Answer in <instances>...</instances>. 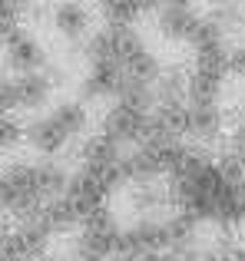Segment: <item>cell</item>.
I'll use <instances>...</instances> for the list:
<instances>
[{
    "instance_id": "6da1fadb",
    "label": "cell",
    "mask_w": 245,
    "mask_h": 261,
    "mask_svg": "<svg viewBox=\"0 0 245 261\" xmlns=\"http://www.w3.org/2000/svg\"><path fill=\"white\" fill-rule=\"evenodd\" d=\"M239 175H229L219 159L186 149L182 162L169 175V198L195 225H239Z\"/></svg>"
},
{
    "instance_id": "7a4b0ae2",
    "label": "cell",
    "mask_w": 245,
    "mask_h": 261,
    "mask_svg": "<svg viewBox=\"0 0 245 261\" xmlns=\"http://www.w3.org/2000/svg\"><path fill=\"white\" fill-rule=\"evenodd\" d=\"M70 172L53 159L10 162L0 169V218H27L66 192Z\"/></svg>"
},
{
    "instance_id": "3957f363",
    "label": "cell",
    "mask_w": 245,
    "mask_h": 261,
    "mask_svg": "<svg viewBox=\"0 0 245 261\" xmlns=\"http://www.w3.org/2000/svg\"><path fill=\"white\" fill-rule=\"evenodd\" d=\"M90 129V113H86L83 99H63L50 109V113L37 116L23 126V142L43 159H53L57 152H63L73 139Z\"/></svg>"
},
{
    "instance_id": "277c9868",
    "label": "cell",
    "mask_w": 245,
    "mask_h": 261,
    "mask_svg": "<svg viewBox=\"0 0 245 261\" xmlns=\"http://www.w3.org/2000/svg\"><path fill=\"white\" fill-rule=\"evenodd\" d=\"M77 258L80 261H106L116 258V242H119V222L113 218L110 208H96L77 225Z\"/></svg>"
},
{
    "instance_id": "5b68a950",
    "label": "cell",
    "mask_w": 245,
    "mask_h": 261,
    "mask_svg": "<svg viewBox=\"0 0 245 261\" xmlns=\"http://www.w3.org/2000/svg\"><path fill=\"white\" fill-rule=\"evenodd\" d=\"M149 129H153V113L146 109H136L129 102H113L106 109L103 122H100V133L106 142H113L116 149H136L139 142H146Z\"/></svg>"
},
{
    "instance_id": "8992f818",
    "label": "cell",
    "mask_w": 245,
    "mask_h": 261,
    "mask_svg": "<svg viewBox=\"0 0 245 261\" xmlns=\"http://www.w3.org/2000/svg\"><path fill=\"white\" fill-rule=\"evenodd\" d=\"M226 133V109L219 102H182L179 136H189L199 146H212Z\"/></svg>"
},
{
    "instance_id": "52a82bcc",
    "label": "cell",
    "mask_w": 245,
    "mask_h": 261,
    "mask_svg": "<svg viewBox=\"0 0 245 261\" xmlns=\"http://www.w3.org/2000/svg\"><path fill=\"white\" fill-rule=\"evenodd\" d=\"M169 238H166V218H139L129 228H119V242H116V258L122 261H136L142 255H156L166 251Z\"/></svg>"
},
{
    "instance_id": "ba28073f",
    "label": "cell",
    "mask_w": 245,
    "mask_h": 261,
    "mask_svg": "<svg viewBox=\"0 0 245 261\" xmlns=\"http://www.w3.org/2000/svg\"><path fill=\"white\" fill-rule=\"evenodd\" d=\"M0 46H4V60L7 66L17 73H40L46 70V50L30 30H23L20 23H13L10 30L0 37Z\"/></svg>"
},
{
    "instance_id": "9c48e42d",
    "label": "cell",
    "mask_w": 245,
    "mask_h": 261,
    "mask_svg": "<svg viewBox=\"0 0 245 261\" xmlns=\"http://www.w3.org/2000/svg\"><path fill=\"white\" fill-rule=\"evenodd\" d=\"M226 73V63H195L186 73V102H219Z\"/></svg>"
},
{
    "instance_id": "30bf717a",
    "label": "cell",
    "mask_w": 245,
    "mask_h": 261,
    "mask_svg": "<svg viewBox=\"0 0 245 261\" xmlns=\"http://www.w3.org/2000/svg\"><path fill=\"white\" fill-rule=\"evenodd\" d=\"M195 53V63H226L229 46H226V30L219 23H212L209 17H199L186 40Z\"/></svg>"
},
{
    "instance_id": "8fae6325",
    "label": "cell",
    "mask_w": 245,
    "mask_h": 261,
    "mask_svg": "<svg viewBox=\"0 0 245 261\" xmlns=\"http://www.w3.org/2000/svg\"><path fill=\"white\" fill-rule=\"evenodd\" d=\"M122 86V70L116 63H90L80 80V96L83 99H116Z\"/></svg>"
},
{
    "instance_id": "7c38bea8",
    "label": "cell",
    "mask_w": 245,
    "mask_h": 261,
    "mask_svg": "<svg viewBox=\"0 0 245 261\" xmlns=\"http://www.w3.org/2000/svg\"><path fill=\"white\" fill-rule=\"evenodd\" d=\"M50 23L63 40H83L93 30V17L80 0H60V4H53Z\"/></svg>"
},
{
    "instance_id": "4fadbf2b",
    "label": "cell",
    "mask_w": 245,
    "mask_h": 261,
    "mask_svg": "<svg viewBox=\"0 0 245 261\" xmlns=\"http://www.w3.org/2000/svg\"><path fill=\"white\" fill-rule=\"evenodd\" d=\"M13 89H17V109H43L53 99V76L46 70L40 73H17L13 76Z\"/></svg>"
},
{
    "instance_id": "5bb4252c",
    "label": "cell",
    "mask_w": 245,
    "mask_h": 261,
    "mask_svg": "<svg viewBox=\"0 0 245 261\" xmlns=\"http://www.w3.org/2000/svg\"><path fill=\"white\" fill-rule=\"evenodd\" d=\"M195 13L192 7H159V17H156V30H159L162 40H169V43H186L189 33H192L195 27Z\"/></svg>"
},
{
    "instance_id": "9a60e30c",
    "label": "cell",
    "mask_w": 245,
    "mask_h": 261,
    "mask_svg": "<svg viewBox=\"0 0 245 261\" xmlns=\"http://www.w3.org/2000/svg\"><path fill=\"white\" fill-rule=\"evenodd\" d=\"M159 7L162 0H113L110 7H103V13H106V23L113 27H133L139 17L159 10Z\"/></svg>"
},
{
    "instance_id": "2e32d148",
    "label": "cell",
    "mask_w": 245,
    "mask_h": 261,
    "mask_svg": "<svg viewBox=\"0 0 245 261\" xmlns=\"http://www.w3.org/2000/svg\"><path fill=\"white\" fill-rule=\"evenodd\" d=\"M129 205L136 212H156V208H166L169 205V189H162L159 182H136L133 195H129Z\"/></svg>"
},
{
    "instance_id": "e0dca14e",
    "label": "cell",
    "mask_w": 245,
    "mask_h": 261,
    "mask_svg": "<svg viewBox=\"0 0 245 261\" xmlns=\"http://www.w3.org/2000/svg\"><path fill=\"white\" fill-rule=\"evenodd\" d=\"M209 20L219 23L222 30L229 33V27H235L242 20V0H212V7H209Z\"/></svg>"
},
{
    "instance_id": "ac0fdd59",
    "label": "cell",
    "mask_w": 245,
    "mask_h": 261,
    "mask_svg": "<svg viewBox=\"0 0 245 261\" xmlns=\"http://www.w3.org/2000/svg\"><path fill=\"white\" fill-rule=\"evenodd\" d=\"M20 142H23V126L13 116H0V152L20 146Z\"/></svg>"
},
{
    "instance_id": "d6986e66",
    "label": "cell",
    "mask_w": 245,
    "mask_h": 261,
    "mask_svg": "<svg viewBox=\"0 0 245 261\" xmlns=\"http://www.w3.org/2000/svg\"><path fill=\"white\" fill-rule=\"evenodd\" d=\"M17 113V89H13V76H0V116Z\"/></svg>"
},
{
    "instance_id": "ffe728a7",
    "label": "cell",
    "mask_w": 245,
    "mask_h": 261,
    "mask_svg": "<svg viewBox=\"0 0 245 261\" xmlns=\"http://www.w3.org/2000/svg\"><path fill=\"white\" fill-rule=\"evenodd\" d=\"M229 155H235V159L245 162V116L235 122L232 133H229Z\"/></svg>"
},
{
    "instance_id": "44dd1931",
    "label": "cell",
    "mask_w": 245,
    "mask_h": 261,
    "mask_svg": "<svg viewBox=\"0 0 245 261\" xmlns=\"http://www.w3.org/2000/svg\"><path fill=\"white\" fill-rule=\"evenodd\" d=\"M226 70H232V73H239V76H245V43H242V46H235V50H229V57H226Z\"/></svg>"
},
{
    "instance_id": "7402d4cb",
    "label": "cell",
    "mask_w": 245,
    "mask_h": 261,
    "mask_svg": "<svg viewBox=\"0 0 245 261\" xmlns=\"http://www.w3.org/2000/svg\"><path fill=\"white\" fill-rule=\"evenodd\" d=\"M226 261H245V242H242V245H235V248L226 255Z\"/></svg>"
},
{
    "instance_id": "603a6c76",
    "label": "cell",
    "mask_w": 245,
    "mask_h": 261,
    "mask_svg": "<svg viewBox=\"0 0 245 261\" xmlns=\"http://www.w3.org/2000/svg\"><path fill=\"white\" fill-rule=\"evenodd\" d=\"M166 4H169V7H192L195 0H162V7H166Z\"/></svg>"
},
{
    "instance_id": "cb8c5ba5",
    "label": "cell",
    "mask_w": 245,
    "mask_h": 261,
    "mask_svg": "<svg viewBox=\"0 0 245 261\" xmlns=\"http://www.w3.org/2000/svg\"><path fill=\"white\" fill-rule=\"evenodd\" d=\"M93 4H100V7H110V4H113V0H93Z\"/></svg>"
},
{
    "instance_id": "d4e9b609",
    "label": "cell",
    "mask_w": 245,
    "mask_h": 261,
    "mask_svg": "<svg viewBox=\"0 0 245 261\" xmlns=\"http://www.w3.org/2000/svg\"><path fill=\"white\" fill-rule=\"evenodd\" d=\"M7 30H10V27H0V37H4V33H7Z\"/></svg>"
},
{
    "instance_id": "484cf974",
    "label": "cell",
    "mask_w": 245,
    "mask_h": 261,
    "mask_svg": "<svg viewBox=\"0 0 245 261\" xmlns=\"http://www.w3.org/2000/svg\"><path fill=\"white\" fill-rule=\"evenodd\" d=\"M242 7H245V0H242Z\"/></svg>"
}]
</instances>
